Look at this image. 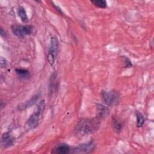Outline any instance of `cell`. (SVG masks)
<instances>
[{"instance_id": "d6986e66", "label": "cell", "mask_w": 154, "mask_h": 154, "mask_svg": "<svg viewBox=\"0 0 154 154\" xmlns=\"http://www.w3.org/2000/svg\"><path fill=\"white\" fill-rule=\"evenodd\" d=\"M7 60L2 57H1L0 58V66H1V67L2 68H4L5 67H6L7 66Z\"/></svg>"}, {"instance_id": "7c38bea8", "label": "cell", "mask_w": 154, "mask_h": 154, "mask_svg": "<svg viewBox=\"0 0 154 154\" xmlns=\"http://www.w3.org/2000/svg\"><path fill=\"white\" fill-rule=\"evenodd\" d=\"M15 72L20 79H28L31 76L29 72L25 69L17 68L15 69Z\"/></svg>"}, {"instance_id": "7a4b0ae2", "label": "cell", "mask_w": 154, "mask_h": 154, "mask_svg": "<svg viewBox=\"0 0 154 154\" xmlns=\"http://www.w3.org/2000/svg\"><path fill=\"white\" fill-rule=\"evenodd\" d=\"M45 101L42 100L36 106L34 112L28 118L25 125V129L28 131L35 128L40 121L45 109Z\"/></svg>"}, {"instance_id": "5b68a950", "label": "cell", "mask_w": 154, "mask_h": 154, "mask_svg": "<svg viewBox=\"0 0 154 154\" xmlns=\"http://www.w3.org/2000/svg\"><path fill=\"white\" fill-rule=\"evenodd\" d=\"M58 47V40H57V38L55 37H51L49 42L48 52L47 55L48 63L51 66H53L55 64V62L57 58Z\"/></svg>"}, {"instance_id": "2e32d148", "label": "cell", "mask_w": 154, "mask_h": 154, "mask_svg": "<svg viewBox=\"0 0 154 154\" xmlns=\"http://www.w3.org/2000/svg\"><path fill=\"white\" fill-rule=\"evenodd\" d=\"M136 118H137V126L138 128L141 127L145 121V119L143 116V115L139 111H137L135 113Z\"/></svg>"}, {"instance_id": "8992f818", "label": "cell", "mask_w": 154, "mask_h": 154, "mask_svg": "<svg viewBox=\"0 0 154 154\" xmlns=\"http://www.w3.org/2000/svg\"><path fill=\"white\" fill-rule=\"evenodd\" d=\"M96 143L93 140L84 143L76 146L73 152L74 153H90L93 152L96 148Z\"/></svg>"}, {"instance_id": "52a82bcc", "label": "cell", "mask_w": 154, "mask_h": 154, "mask_svg": "<svg viewBox=\"0 0 154 154\" xmlns=\"http://www.w3.org/2000/svg\"><path fill=\"white\" fill-rule=\"evenodd\" d=\"M40 97V93H37V94L34 95L31 99H29L28 100H27L25 103H24L20 105H19L17 106V109L19 110H23V109H26L28 108L31 107L32 106H33L34 105H35L37 103V102L39 99Z\"/></svg>"}, {"instance_id": "3957f363", "label": "cell", "mask_w": 154, "mask_h": 154, "mask_svg": "<svg viewBox=\"0 0 154 154\" xmlns=\"http://www.w3.org/2000/svg\"><path fill=\"white\" fill-rule=\"evenodd\" d=\"M101 97L107 105L117 106L119 105L120 96L118 91L114 90H106L101 91Z\"/></svg>"}, {"instance_id": "9a60e30c", "label": "cell", "mask_w": 154, "mask_h": 154, "mask_svg": "<svg viewBox=\"0 0 154 154\" xmlns=\"http://www.w3.org/2000/svg\"><path fill=\"white\" fill-rule=\"evenodd\" d=\"M90 2L94 6L100 8H106L107 7V3L105 0H93Z\"/></svg>"}, {"instance_id": "9c48e42d", "label": "cell", "mask_w": 154, "mask_h": 154, "mask_svg": "<svg viewBox=\"0 0 154 154\" xmlns=\"http://www.w3.org/2000/svg\"><path fill=\"white\" fill-rule=\"evenodd\" d=\"M15 138L12 137L9 132H5L2 135L1 144L4 148H8L13 145Z\"/></svg>"}, {"instance_id": "6da1fadb", "label": "cell", "mask_w": 154, "mask_h": 154, "mask_svg": "<svg viewBox=\"0 0 154 154\" xmlns=\"http://www.w3.org/2000/svg\"><path fill=\"white\" fill-rule=\"evenodd\" d=\"M100 125V119L97 117L81 120L76 125L75 132L79 135H85L97 131Z\"/></svg>"}, {"instance_id": "e0dca14e", "label": "cell", "mask_w": 154, "mask_h": 154, "mask_svg": "<svg viewBox=\"0 0 154 154\" xmlns=\"http://www.w3.org/2000/svg\"><path fill=\"white\" fill-rule=\"evenodd\" d=\"M123 58V67L125 68H129L132 66V64L131 61V60L126 57H122Z\"/></svg>"}, {"instance_id": "ba28073f", "label": "cell", "mask_w": 154, "mask_h": 154, "mask_svg": "<svg viewBox=\"0 0 154 154\" xmlns=\"http://www.w3.org/2000/svg\"><path fill=\"white\" fill-rule=\"evenodd\" d=\"M96 106L97 110V117L100 120L106 117L109 115V110L107 106L100 103H96Z\"/></svg>"}, {"instance_id": "4fadbf2b", "label": "cell", "mask_w": 154, "mask_h": 154, "mask_svg": "<svg viewBox=\"0 0 154 154\" xmlns=\"http://www.w3.org/2000/svg\"><path fill=\"white\" fill-rule=\"evenodd\" d=\"M112 124L113 129L116 132L119 133L121 132L123 128V124L120 122H119L116 117H112Z\"/></svg>"}, {"instance_id": "ac0fdd59", "label": "cell", "mask_w": 154, "mask_h": 154, "mask_svg": "<svg viewBox=\"0 0 154 154\" xmlns=\"http://www.w3.org/2000/svg\"><path fill=\"white\" fill-rule=\"evenodd\" d=\"M50 2H51V5H52V7L55 8V10L57 11H58V12L59 13H60V14H63V12L62 10L60 8V7H58V5H57L56 4H55V3H54V2H52V1H51Z\"/></svg>"}, {"instance_id": "ffe728a7", "label": "cell", "mask_w": 154, "mask_h": 154, "mask_svg": "<svg viewBox=\"0 0 154 154\" xmlns=\"http://www.w3.org/2000/svg\"><path fill=\"white\" fill-rule=\"evenodd\" d=\"M0 34H1V35L2 37H7V34H6V32L5 31V30L2 28V27H1V29H0Z\"/></svg>"}, {"instance_id": "8fae6325", "label": "cell", "mask_w": 154, "mask_h": 154, "mask_svg": "<svg viewBox=\"0 0 154 154\" xmlns=\"http://www.w3.org/2000/svg\"><path fill=\"white\" fill-rule=\"evenodd\" d=\"M17 13L23 23H26L28 22V17L26 14V11L23 7L19 5L17 8Z\"/></svg>"}, {"instance_id": "277c9868", "label": "cell", "mask_w": 154, "mask_h": 154, "mask_svg": "<svg viewBox=\"0 0 154 154\" xmlns=\"http://www.w3.org/2000/svg\"><path fill=\"white\" fill-rule=\"evenodd\" d=\"M11 29L13 33L18 38H23L26 36L31 34L33 30V26L30 25H17L14 24L11 26Z\"/></svg>"}, {"instance_id": "5bb4252c", "label": "cell", "mask_w": 154, "mask_h": 154, "mask_svg": "<svg viewBox=\"0 0 154 154\" xmlns=\"http://www.w3.org/2000/svg\"><path fill=\"white\" fill-rule=\"evenodd\" d=\"M56 73H54L52 74V75L50 77L49 82V93H53L56 88V83H55V79H56Z\"/></svg>"}, {"instance_id": "30bf717a", "label": "cell", "mask_w": 154, "mask_h": 154, "mask_svg": "<svg viewBox=\"0 0 154 154\" xmlns=\"http://www.w3.org/2000/svg\"><path fill=\"white\" fill-rule=\"evenodd\" d=\"M70 150V146L66 143H61L55 146L51 151L52 153L55 154H66L69 153Z\"/></svg>"}]
</instances>
